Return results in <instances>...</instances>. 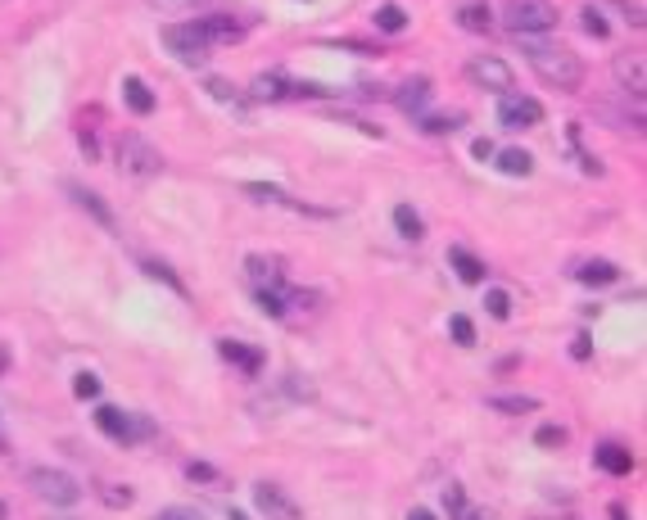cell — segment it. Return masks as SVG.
I'll return each instance as SVG.
<instances>
[{
	"instance_id": "ffe728a7",
	"label": "cell",
	"mask_w": 647,
	"mask_h": 520,
	"mask_svg": "<svg viewBox=\"0 0 647 520\" xmlns=\"http://www.w3.org/2000/svg\"><path fill=\"white\" fill-rule=\"evenodd\" d=\"M249 96L254 100H285V96H290V87H285V78H276V72H263V78H254Z\"/></svg>"
},
{
	"instance_id": "7dc6e473",
	"label": "cell",
	"mask_w": 647,
	"mask_h": 520,
	"mask_svg": "<svg viewBox=\"0 0 647 520\" xmlns=\"http://www.w3.org/2000/svg\"><path fill=\"white\" fill-rule=\"evenodd\" d=\"M611 520H629V511H625V507H611Z\"/></svg>"
},
{
	"instance_id": "d4e9b609",
	"label": "cell",
	"mask_w": 647,
	"mask_h": 520,
	"mask_svg": "<svg viewBox=\"0 0 647 520\" xmlns=\"http://www.w3.org/2000/svg\"><path fill=\"white\" fill-rule=\"evenodd\" d=\"M484 313L498 317V322H508V317H512V294H508V289H489V294H484Z\"/></svg>"
},
{
	"instance_id": "60d3db41",
	"label": "cell",
	"mask_w": 647,
	"mask_h": 520,
	"mask_svg": "<svg viewBox=\"0 0 647 520\" xmlns=\"http://www.w3.org/2000/svg\"><path fill=\"white\" fill-rule=\"evenodd\" d=\"M471 155H475L480 164H484V159H493V140H489V136H480V140L471 145Z\"/></svg>"
},
{
	"instance_id": "4dcf8cb0",
	"label": "cell",
	"mask_w": 647,
	"mask_h": 520,
	"mask_svg": "<svg viewBox=\"0 0 647 520\" xmlns=\"http://www.w3.org/2000/svg\"><path fill=\"white\" fill-rule=\"evenodd\" d=\"M534 443H539V449H561V443H566V430H561V425H539Z\"/></svg>"
},
{
	"instance_id": "484cf974",
	"label": "cell",
	"mask_w": 647,
	"mask_h": 520,
	"mask_svg": "<svg viewBox=\"0 0 647 520\" xmlns=\"http://www.w3.org/2000/svg\"><path fill=\"white\" fill-rule=\"evenodd\" d=\"M254 299L267 317H285V285L281 289H254Z\"/></svg>"
},
{
	"instance_id": "5b68a950",
	"label": "cell",
	"mask_w": 647,
	"mask_h": 520,
	"mask_svg": "<svg viewBox=\"0 0 647 520\" xmlns=\"http://www.w3.org/2000/svg\"><path fill=\"white\" fill-rule=\"evenodd\" d=\"M96 425L113 439V443H122V449H127V443H136V439H150L155 434V425L146 421V416H136V412H122V407H96Z\"/></svg>"
},
{
	"instance_id": "f907efd6",
	"label": "cell",
	"mask_w": 647,
	"mask_h": 520,
	"mask_svg": "<svg viewBox=\"0 0 647 520\" xmlns=\"http://www.w3.org/2000/svg\"><path fill=\"white\" fill-rule=\"evenodd\" d=\"M5 516H10V507H5V502H0V520H5Z\"/></svg>"
},
{
	"instance_id": "e575fe53",
	"label": "cell",
	"mask_w": 647,
	"mask_h": 520,
	"mask_svg": "<svg viewBox=\"0 0 647 520\" xmlns=\"http://www.w3.org/2000/svg\"><path fill=\"white\" fill-rule=\"evenodd\" d=\"M100 498L109 507H131V489H118V484H100Z\"/></svg>"
},
{
	"instance_id": "83f0119b",
	"label": "cell",
	"mask_w": 647,
	"mask_h": 520,
	"mask_svg": "<svg viewBox=\"0 0 647 520\" xmlns=\"http://www.w3.org/2000/svg\"><path fill=\"white\" fill-rule=\"evenodd\" d=\"M245 195H249L254 204H290V195H285V190L263 186V181H249V186H245Z\"/></svg>"
},
{
	"instance_id": "1f68e13d",
	"label": "cell",
	"mask_w": 647,
	"mask_h": 520,
	"mask_svg": "<svg viewBox=\"0 0 647 520\" xmlns=\"http://www.w3.org/2000/svg\"><path fill=\"white\" fill-rule=\"evenodd\" d=\"M73 394L78 398H96L100 394V376H96V371H82V376L73 381Z\"/></svg>"
},
{
	"instance_id": "4316f807",
	"label": "cell",
	"mask_w": 647,
	"mask_h": 520,
	"mask_svg": "<svg viewBox=\"0 0 647 520\" xmlns=\"http://www.w3.org/2000/svg\"><path fill=\"white\" fill-rule=\"evenodd\" d=\"M458 23H462L466 32H489V10H484V5H462V10H458Z\"/></svg>"
},
{
	"instance_id": "8fae6325",
	"label": "cell",
	"mask_w": 647,
	"mask_h": 520,
	"mask_svg": "<svg viewBox=\"0 0 647 520\" xmlns=\"http://www.w3.org/2000/svg\"><path fill=\"white\" fill-rule=\"evenodd\" d=\"M245 276L254 281V289H281L285 285V272H281V263L276 258H245Z\"/></svg>"
},
{
	"instance_id": "74e56055",
	"label": "cell",
	"mask_w": 647,
	"mask_h": 520,
	"mask_svg": "<svg viewBox=\"0 0 647 520\" xmlns=\"http://www.w3.org/2000/svg\"><path fill=\"white\" fill-rule=\"evenodd\" d=\"M155 520H204V516H199L195 507H164Z\"/></svg>"
},
{
	"instance_id": "6da1fadb",
	"label": "cell",
	"mask_w": 647,
	"mask_h": 520,
	"mask_svg": "<svg viewBox=\"0 0 647 520\" xmlns=\"http://www.w3.org/2000/svg\"><path fill=\"white\" fill-rule=\"evenodd\" d=\"M525 59H530V68L539 72V78L548 87H557V91H580L584 87V63H580V55L566 50V46L525 37Z\"/></svg>"
},
{
	"instance_id": "277c9868",
	"label": "cell",
	"mask_w": 647,
	"mask_h": 520,
	"mask_svg": "<svg viewBox=\"0 0 647 520\" xmlns=\"http://www.w3.org/2000/svg\"><path fill=\"white\" fill-rule=\"evenodd\" d=\"M28 484H32V493L41 498V502H50V507H73L78 498H82V484L68 475V471H50V466H32L28 471Z\"/></svg>"
},
{
	"instance_id": "8992f818",
	"label": "cell",
	"mask_w": 647,
	"mask_h": 520,
	"mask_svg": "<svg viewBox=\"0 0 647 520\" xmlns=\"http://www.w3.org/2000/svg\"><path fill=\"white\" fill-rule=\"evenodd\" d=\"M164 46H168L181 63H190V68H199V63L208 59V50H213L195 19H190V23H172V28H164Z\"/></svg>"
},
{
	"instance_id": "ac0fdd59",
	"label": "cell",
	"mask_w": 647,
	"mask_h": 520,
	"mask_svg": "<svg viewBox=\"0 0 647 520\" xmlns=\"http://www.w3.org/2000/svg\"><path fill=\"white\" fill-rule=\"evenodd\" d=\"M122 100H127V109H131V113H140V118L155 113V91H150L146 82H140V78H127V82H122Z\"/></svg>"
},
{
	"instance_id": "681fc988",
	"label": "cell",
	"mask_w": 647,
	"mask_h": 520,
	"mask_svg": "<svg viewBox=\"0 0 647 520\" xmlns=\"http://www.w3.org/2000/svg\"><path fill=\"white\" fill-rule=\"evenodd\" d=\"M231 520H249V516H245V511H231Z\"/></svg>"
},
{
	"instance_id": "9a60e30c",
	"label": "cell",
	"mask_w": 647,
	"mask_h": 520,
	"mask_svg": "<svg viewBox=\"0 0 647 520\" xmlns=\"http://www.w3.org/2000/svg\"><path fill=\"white\" fill-rule=\"evenodd\" d=\"M593 462H598L607 475H629V471H634V453L620 449V443H602V449L593 453Z\"/></svg>"
},
{
	"instance_id": "ee69618b",
	"label": "cell",
	"mask_w": 647,
	"mask_h": 520,
	"mask_svg": "<svg viewBox=\"0 0 647 520\" xmlns=\"http://www.w3.org/2000/svg\"><path fill=\"white\" fill-rule=\"evenodd\" d=\"M408 520H435V516H430L425 507H416V511H408Z\"/></svg>"
},
{
	"instance_id": "7bdbcfd3",
	"label": "cell",
	"mask_w": 647,
	"mask_h": 520,
	"mask_svg": "<svg viewBox=\"0 0 647 520\" xmlns=\"http://www.w3.org/2000/svg\"><path fill=\"white\" fill-rule=\"evenodd\" d=\"M570 353H575V357H580V362H584V357L593 353V344H589V340H575V344H570Z\"/></svg>"
},
{
	"instance_id": "8d00e7d4",
	"label": "cell",
	"mask_w": 647,
	"mask_h": 520,
	"mask_svg": "<svg viewBox=\"0 0 647 520\" xmlns=\"http://www.w3.org/2000/svg\"><path fill=\"white\" fill-rule=\"evenodd\" d=\"M607 5H611V10H620L634 28H643V23H647V19H643V10H638V5H629V0H607Z\"/></svg>"
},
{
	"instance_id": "52a82bcc",
	"label": "cell",
	"mask_w": 647,
	"mask_h": 520,
	"mask_svg": "<svg viewBox=\"0 0 647 520\" xmlns=\"http://www.w3.org/2000/svg\"><path fill=\"white\" fill-rule=\"evenodd\" d=\"M466 78H471L475 87H484V91H498V96L512 91V68L502 63L498 55H475V59L466 63Z\"/></svg>"
},
{
	"instance_id": "836d02e7",
	"label": "cell",
	"mask_w": 647,
	"mask_h": 520,
	"mask_svg": "<svg viewBox=\"0 0 647 520\" xmlns=\"http://www.w3.org/2000/svg\"><path fill=\"white\" fill-rule=\"evenodd\" d=\"M444 511H449V520H458V516L466 511V498H462V484H449V493H444Z\"/></svg>"
},
{
	"instance_id": "7402d4cb",
	"label": "cell",
	"mask_w": 647,
	"mask_h": 520,
	"mask_svg": "<svg viewBox=\"0 0 647 520\" xmlns=\"http://www.w3.org/2000/svg\"><path fill=\"white\" fill-rule=\"evenodd\" d=\"M394 227H399V236H403V240H421V236H425V222H421V213H412L408 204H399V208H394Z\"/></svg>"
},
{
	"instance_id": "e0dca14e",
	"label": "cell",
	"mask_w": 647,
	"mask_h": 520,
	"mask_svg": "<svg viewBox=\"0 0 647 520\" xmlns=\"http://www.w3.org/2000/svg\"><path fill=\"white\" fill-rule=\"evenodd\" d=\"M449 263H453V272H458L466 285H480V281H484V272H489V267H484L471 249H462V245H453V249H449Z\"/></svg>"
},
{
	"instance_id": "b9f144b4",
	"label": "cell",
	"mask_w": 647,
	"mask_h": 520,
	"mask_svg": "<svg viewBox=\"0 0 647 520\" xmlns=\"http://www.w3.org/2000/svg\"><path fill=\"white\" fill-rule=\"evenodd\" d=\"M146 272H150V276H164V281H168L172 289H181V281H177V276H172V272H168L164 263H146Z\"/></svg>"
},
{
	"instance_id": "ab89813d",
	"label": "cell",
	"mask_w": 647,
	"mask_h": 520,
	"mask_svg": "<svg viewBox=\"0 0 647 520\" xmlns=\"http://www.w3.org/2000/svg\"><path fill=\"white\" fill-rule=\"evenodd\" d=\"M208 96H218V100H236V87H231L227 78H213V82H208Z\"/></svg>"
},
{
	"instance_id": "d6a6232c",
	"label": "cell",
	"mask_w": 647,
	"mask_h": 520,
	"mask_svg": "<svg viewBox=\"0 0 647 520\" xmlns=\"http://www.w3.org/2000/svg\"><path fill=\"white\" fill-rule=\"evenodd\" d=\"M584 32H589V37H598V41L611 32V28H607V19H602V10H593V5L584 10Z\"/></svg>"
},
{
	"instance_id": "44dd1931",
	"label": "cell",
	"mask_w": 647,
	"mask_h": 520,
	"mask_svg": "<svg viewBox=\"0 0 647 520\" xmlns=\"http://www.w3.org/2000/svg\"><path fill=\"white\" fill-rule=\"evenodd\" d=\"M493 164L508 172V177H530V172H534V155H525V150H502Z\"/></svg>"
},
{
	"instance_id": "bcb514c9",
	"label": "cell",
	"mask_w": 647,
	"mask_h": 520,
	"mask_svg": "<svg viewBox=\"0 0 647 520\" xmlns=\"http://www.w3.org/2000/svg\"><path fill=\"white\" fill-rule=\"evenodd\" d=\"M458 520H489V516H484V511H462Z\"/></svg>"
},
{
	"instance_id": "ba28073f",
	"label": "cell",
	"mask_w": 647,
	"mask_h": 520,
	"mask_svg": "<svg viewBox=\"0 0 647 520\" xmlns=\"http://www.w3.org/2000/svg\"><path fill=\"white\" fill-rule=\"evenodd\" d=\"M254 507L263 511V520H299V502L285 493L281 484H272V480L254 484Z\"/></svg>"
},
{
	"instance_id": "f35d334b",
	"label": "cell",
	"mask_w": 647,
	"mask_h": 520,
	"mask_svg": "<svg viewBox=\"0 0 647 520\" xmlns=\"http://www.w3.org/2000/svg\"><path fill=\"white\" fill-rule=\"evenodd\" d=\"M186 475H190V480H208V484H223V475L213 471V466H204V462H190V466H186Z\"/></svg>"
},
{
	"instance_id": "816d5d0a",
	"label": "cell",
	"mask_w": 647,
	"mask_h": 520,
	"mask_svg": "<svg viewBox=\"0 0 647 520\" xmlns=\"http://www.w3.org/2000/svg\"><path fill=\"white\" fill-rule=\"evenodd\" d=\"M63 520H73V516H63Z\"/></svg>"
},
{
	"instance_id": "c3c4849f",
	"label": "cell",
	"mask_w": 647,
	"mask_h": 520,
	"mask_svg": "<svg viewBox=\"0 0 647 520\" xmlns=\"http://www.w3.org/2000/svg\"><path fill=\"white\" fill-rule=\"evenodd\" d=\"M5 449H10V443H5V430H0V453H5Z\"/></svg>"
},
{
	"instance_id": "5bb4252c",
	"label": "cell",
	"mask_w": 647,
	"mask_h": 520,
	"mask_svg": "<svg viewBox=\"0 0 647 520\" xmlns=\"http://www.w3.org/2000/svg\"><path fill=\"white\" fill-rule=\"evenodd\" d=\"M68 195H73V204H78L82 213H91V217L100 222L105 231H113V227H118V222H113V213H109V204H105L96 190H87V186H68Z\"/></svg>"
},
{
	"instance_id": "30bf717a",
	"label": "cell",
	"mask_w": 647,
	"mask_h": 520,
	"mask_svg": "<svg viewBox=\"0 0 647 520\" xmlns=\"http://www.w3.org/2000/svg\"><path fill=\"white\" fill-rule=\"evenodd\" d=\"M611 72H616V82H620L625 91H634V100H643V91H647V72H643V55H620V59L611 63Z\"/></svg>"
},
{
	"instance_id": "f1b7e54d",
	"label": "cell",
	"mask_w": 647,
	"mask_h": 520,
	"mask_svg": "<svg viewBox=\"0 0 647 520\" xmlns=\"http://www.w3.org/2000/svg\"><path fill=\"white\" fill-rule=\"evenodd\" d=\"M421 127H425L430 136H444V131H458L462 118H458V113H435V118H421Z\"/></svg>"
},
{
	"instance_id": "d6986e66",
	"label": "cell",
	"mask_w": 647,
	"mask_h": 520,
	"mask_svg": "<svg viewBox=\"0 0 647 520\" xmlns=\"http://www.w3.org/2000/svg\"><path fill=\"white\" fill-rule=\"evenodd\" d=\"M616 276H620V267L607 263V258H593V263H580V267H575V281H584V285H611Z\"/></svg>"
},
{
	"instance_id": "d590c367",
	"label": "cell",
	"mask_w": 647,
	"mask_h": 520,
	"mask_svg": "<svg viewBox=\"0 0 647 520\" xmlns=\"http://www.w3.org/2000/svg\"><path fill=\"white\" fill-rule=\"evenodd\" d=\"M155 10H164V14H181V10H195V5H204V0H150Z\"/></svg>"
},
{
	"instance_id": "7c38bea8",
	"label": "cell",
	"mask_w": 647,
	"mask_h": 520,
	"mask_svg": "<svg viewBox=\"0 0 647 520\" xmlns=\"http://www.w3.org/2000/svg\"><path fill=\"white\" fill-rule=\"evenodd\" d=\"M218 353H223L227 362H236V366L245 371V376H258L263 362H267L258 348H249V344H240V340H223V344H218Z\"/></svg>"
},
{
	"instance_id": "2e32d148",
	"label": "cell",
	"mask_w": 647,
	"mask_h": 520,
	"mask_svg": "<svg viewBox=\"0 0 647 520\" xmlns=\"http://www.w3.org/2000/svg\"><path fill=\"white\" fill-rule=\"evenodd\" d=\"M425 100H430V82H425V78H412V82H403V87L394 91V105H399L403 113H421Z\"/></svg>"
},
{
	"instance_id": "3957f363",
	"label": "cell",
	"mask_w": 647,
	"mask_h": 520,
	"mask_svg": "<svg viewBox=\"0 0 647 520\" xmlns=\"http://www.w3.org/2000/svg\"><path fill=\"white\" fill-rule=\"evenodd\" d=\"M502 14H508V28L517 37H539V32L557 28V5L552 0H508Z\"/></svg>"
},
{
	"instance_id": "7a4b0ae2",
	"label": "cell",
	"mask_w": 647,
	"mask_h": 520,
	"mask_svg": "<svg viewBox=\"0 0 647 520\" xmlns=\"http://www.w3.org/2000/svg\"><path fill=\"white\" fill-rule=\"evenodd\" d=\"M118 168L127 172V177H136V181H150V177H159L164 172V155L155 150V145L146 140V136H136V131H122L118 136Z\"/></svg>"
},
{
	"instance_id": "9c48e42d",
	"label": "cell",
	"mask_w": 647,
	"mask_h": 520,
	"mask_svg": "<svg viewBox=\"0 0 647 520\" xmlns=\"http://www.w3.org/2000/svg\"><path fill=\"white\" fill-rule=\"evenodd\" d=\"M498 122L502 127H539L543 122V105L534 96H502L498 100Z\"/></svg>"
},
{
	"instance_id": "f6af8a7d",
	"label": "cell",
	"mask_w": 647,
	"mask_h": 520,
	"mask_svg": "<svg viewBox=\"0 0 647 520\" xmlns=\"http://www.w3.org/2000/svg\"><path fill=\"white\" fill-rule=\"evenodd\" d=\"M5 366H10V348L0 344V376H5Z\"/></svg>"
},
{
	"instance_id": "f546056e",
	"label": "cell",
	"mask_w": 647,
	"mask_h": 520,
	"mask_svg": "<svg viewBox=\"0 0 647 520\" xmlns=\"http://www.w3.org/2000/svg\"><path fill=\"white\" fill-rule=\"evenodd\" d=\"M449 331H453V340H458L462 348H471V344H475V326H471V317H462V313H458V317H449Z\"/></svg>"
},
{
	"instance_id": "4fadbf2b",
	"label": "cell",
	"mask_w": 647,
	"mask_h": 520,
	"mask_svg": "<svg viewBox=\"0 0 647 520\" xmlns=\"http://www.w3.org/2000/svg\"><path fill=\"white\" fill-rule=\"evenodd\" d=\"M199 32L208 37V46H227V41H240V23L231 14H208V19H195Z\"/></svg>"
},
{
	"instance_id": "cb8c5ba5",
	"label": "cell",
	"mask_w": 647,
	"mask_h": 520,
	"mask_svg": "<svg viewBox=\"0 0 647 520\" xmlns=\"http://www.w3.org/2000/svg\"><path fill=\"white\" fill-rule=\"evenodd\" d=\"M489 407H493V412H534L539 398H525V394H498V398H489Z\"/></svg>"
},
{
	"instance_id": "603a6c76",
	"label": "cell",
	"mask_w": 647,
	"mask_h": 520,
	"mask_svg": "<svg viewBox=\"0 0 647 520\" xmlns=\"http://www.w3.org/2000/svg\"><path fill=\"white\" fill-rule=\"evenodd\" d=\"M376 28H381V32H390V37H399V32L408 28V14H403V5H394V0H385V5L376 10Z\"/></svg>"
}]
</instances>
